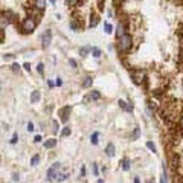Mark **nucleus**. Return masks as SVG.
<instances>
[{
  "instance_id": "obj_2",
  "label": "nucleus",
  "mask_w": 183,
  "mask_h": 183,
  "mask_svg": "<svg viewBox=\"0 0 183 183\" xmlns=\"http://www.w3.org/2000/svg\"><path fill=\"white\" fill-rule=\"evenodd\" d=\"M35 28H37V21L34 18L26 17L21 21V31H23V34H31V32H34Z\"/></svg>"
},
{
  "instance_id": "obj_15",
  "label": "nucleus",
  "mask_w": 183,
  "mask_h": 183,
  "mask_svg": "<svg viewBox=\"0 0 183 183\" xmlns=\"http://www.w3.org/2000/svg\"><path fill=\"white\" fill-rule=\"evenodd\" d=\"M67 177H69V172H58V176H56V180H58V182H64Z\"/></svg>"
},
{
  "instance_id": "obj_31",
  "label": "nucleus",
  "mask_w": 183,
  "mask_h": 183,
  "mask_svg": "<svg viewBox=\"0 0 183 183\" xmlns=\"http://www.w3.org/2000/svg\"><path fill=\"white\" fill-rule=\"evenodd\" d=\"M35 128H34V124L32 122H28V131H34Z\"/></svg>"
},
{
  "instance_id": "obj_43",
  "label": "nucleus",
  "mask_w": 183,
  "mask_h": 183,
  "mask_svg": "<svg viewBox=\"0 0 183 183\" xmlns=\"http://www.w3.org/2000/svg\"><path fill=\"white\" fill-rule=\"evenodd\" d=\"M47 86L52 89V87H54V81H52V79H49V81H47Z\"/></svg>"
},
{
  "instance_id": "obj_19",
  "label": "nucleus",
  "mask_w": 183,
  "mask_h": 183,
  "mask_svg": "<svg viewBox=\"0 0 183 183\" xmlns=\"http://www.w3.org/2000/svg\"><path fill=\"white\" fill-rule=\"evenodd\" d=\"M92 54H93L95 58H99V56H101V51H99L98 47H92Z\"/></svg>"
},
{
  "instance_id": "obj_41",
  "label": "nucleus",
  "mask_w": 183,
  "mask_h": 183,
  "mask_svg": "<svg viewBox=\"0 0 183 183\" xmlns=\"http://www.w3.org/2000/svg\"><path fill=\"white\" fill-rule=\"evenodd\" d=\"M93 174L98 176V166H96V165H93Z\"/></svg>"
},
{
  "instance_id": "obj_11",
  "label": "nucleus",
  "mask_w": 183,
  "mask_h": 183,
  "mask_svg": "<svg viewBox=\"0 0 183 183\" xmlns=\"http://www.w3.org/2000/svg\"><path fill=\"white\" fill-rule=\"evenodd\" d=\"M40 96H41V95H40V92H38V90H34L32 93H31V102H32V104L38 102V101H40Z\"/></svg>"
},
{
  "instance_id": "obj_21",
  "label": "nucleus",
  "mask_w": 183,
  "mask_h": 183,
  "mask_svg": "<svg viewBox=\"0 0 183 183\" xmlns=\"http://www.w3.org/2000/svg\"><path fill=\"white\" fill-rule=\"evenodd\" d=\"M89 98H90V99H99V98H101V95H99V92H90Z\"/></svg>"
},
{
  "instance_id": "obj_7",
  "label": "nucleus",
  "mask_w": 183,
  "mask_h": 183,
  "mask_svg": "<svg viewBox=\"0 0 183 183\" xmlns=\"http://www.w3.org/2000/svg\"><path fill=\"white\" fill-rule=\"evenodd\" d=\"M9 23H11V20L6 16V12H5V11L0 12V31H2V32H3V29H6V28L9 26Z\"/></svg>"
},
{
  "instance_id": "obj_39",
  "label": "nucleus",
  "mask_w": 183,
  "mask_h": 183,
  "mask_svg": "<svg viewBox=\"0 0 183 183\" xmlns=\"http://www.w3.org/2000/svg\"><path fill=\"white\" fill-rule=\"evenodd\" d=\"M34 142H37V144H38V142H41V136H40V134H37L35 137H34Z\"/></svg>"
},
{
  "instance_id": "obj_22",
  "label": "nucleus",
  "mask_w": 183,
  "mask_h": 183,
  "mask_svg": "<svg viewBox=\"0 0 183 183\" xmlns=\"http://www.w3.org/2000/svg\"><path fill=\"white\" fill-rule=\"evenodd\" d=\"M70 133H72V131H70V128L64 127V128H63V131H61V136H63V137H66V136H69Z\"/></svg>"
},
{
  "instance_id": "obj_20",
  "label": "nucleus",
  "mask_w": 183,
  "mask_h": 183,
  "mask_svg": "<svg viewBox=\"0 0 183 183\" xmlns=\"http://www.w3.org/2000/svg\"><path fill=\"white\" fill-rule=\"evenodd\" d=\"M92 83H93V79H92V78H86V81L83 83V87H84V89L90 87V86H92Z\"/></svg>"
},
{
  "instance_id": "obj_6",
  "label": "nucleus",
  "mask_w": 183,
  "mask_h": 183,
  "mask_svg": "<svg viewBox=\"0 0 183 183\" xmlns=\"http://www.w3.org/2000/svg\"><path fill=\"white\" fill-rule=\"evenodd\" d=\"M60 162H56V163H54V166L47 171V179L51 180V182H54L55 179H56V176H58V169H60Z\"/></svg>"
},
{
  "instance_id": "obj_29",
  "label": "nucleus",
  "mask_w": 183,
  "mask_h": 183,
  "mask_svg": "<svg viewBox=\"0 0 183 183\" xmlns=\"http://www.w3.org/2000/svg\"><path fill=\"white\" fill-rule=\"evenodd\" d=\"M16 56L14 55H11V54H8V55H3V60H6V61H11V60H14Z\"/></svg>"
},
{
  "instance_id": "obj_40",
  "label": "nucleus",
  "mask_w": 183,
  "mask_h": 183,
  "mask_svg": "<svg viewBox=\"0 0 183 183\" xmlns=\"http://www.w3.org/2000/svg\"><path fill=\"white\" fill-rule=\"evenodd\" d=\"M18 179H20V176H18L17 172H16V174H14V176H12V180H14V182H17Z\"/></svg>"
},
{
  "instance_id": "obj_5",
  "label": "nucleus",
  "mask_w": 183,
  "mask_h": 183,
  "mask_svg": "<svg viewBox=\"0 0 183 183\" xmlns=\"http://www.w3.org/2000/svg\"><path fill=\"white\" fill-rule=\"evenodd\" d=\"M51 43H52V32H51V31H46V32L41 35V46L46 49V47L51 46Z\"/></svg>"
},
{
  "instance_id": "obj_35",
  "label": "nucleus",
  "mask_w": 183,
  "mask_h": 183,
  "mask_svg": "<svg viewBox=\"0 0 183 183\" xmlns=\"http://www.w3.org/2000/svg\"><path fill=\"white\" fill-rule=\"evenodd\" d=\"M12 70H14V72H17V70H20V66H18L17 63H14V64H12Z\"/></svg>"
},
{
  "instance_id": "obj_16",
  "label": "nucleus",
  "mask_w": 183,
  "mask_h": 183,
  "mask_svg": "<svg viewBox=\"0 0 183 183\" xmlns=\"http://www.w3.org/2000/svg\"><path fill=\"white\" fill-rule=\"evenodd\" d=\"M70 28H72L73 31H81V29H83L81 23H76L75 20H72V21H70Z\"/></svg>"
},
{
  "instance_id": "obj_38",
  "label": "nucleus",
  "mask_w": 183,
  "mask_h": 183,
  "mask_svg": "<svg viewBox=\"0 0 183 183\" xmlns=\"http://www.w3.org/2000/svg\"><path fill=\"white\" fill-rule=\"evenodd\" d=\"M66 3H67V5H76L78 0H66Z\"/></svg>"
},
{
  "instance_id": "obj_45",
  "label": "nucleus",
  "mask_w": 183,
  "mask_h": 183,
  "mask_svg": "<svg viewBox=\"0 0 183 183\" xmlns=\"http://www.w3.org/2000/svg\"><path fill=\"white\" fill-rule=\"evenodd\" d=\"M180 35H183V25H182V28H180Z\"/></svg>"
},
{
  "instance_id": "obj_42",
  "label": "nucleus",
  "mask_w": 183,
  "mask_h": 183,
  "mask_svg": "<svg viewBox=\"0 0 183 183\" xmlns=\"http://www.w3.org/2000/svg\"><path fill=\"white\" fill-rule=\"evenodd\" d=\"M61 84H63V81H61V78H56V86H58V87H60V86H61Z\"/></svg>"
},
{
  "instance_id": "obj_24",
  "label": "nucleus",
  "mask_w": 183,
  "mask_h": 183,
  "mask_svg": "<svg viewBox=\"0 0 183 183\" xmlns=\"http://www.w3.org/2000/svg\"><path fill=\"white\" fill-rule=\"evenodd\" d=\"M38 162H40V156H38V154H35V156L31 159V165H32V166H35Z\"/></svg>"
},
{
  "instance_id": "obj_14",
  "label": "nucleus",
  "mask_w": 183,
  "mask_h": 183,
  "mask_svg": "<svg viewBox=\"0 0 183 183\" xmlns=\"http://www.w3.org/2000/svg\"><path fill=\"white\" fill-rule=\"evenodd\" d=\"M98 23H99V17H98V16H93V17L90 18L89 26H90V28H96V26H98Z\"/></svg>"
},
{
  "instance_id": "obj_46",
  "label": "nucleus",
  "mask_w": 183,
  "mask_h": 183,
  "mask_svg": "<svg viewBox=\"0 0 183 183\" xmlns=\"http://www.w3.org/2000/svg\"><path fill=\"white\" fill-rule=\"evenodd\" d=\"M114 2H116V3H122L124 0H114Z\"/></svg>"
},
{
  "instance_id": "obj_9",
  "label": "nucleus",
  "mask_w": 183,
  "mask_h": 183,
  "mask_svg": "<svg viewBox=\"0 0 183 183\" xmlns=\"http://www.w3.org/2000/svg\"><path fill=\"white\" fill-rule=\"evenodd\" d=\"M70 107H67V105H66V107H63V109L60 110V116H61V121H64V122H66V121H67V118H69V113H70Z\"/></svg>"
},
{
  "instance_id": "obj_10",
  "label": "nucleus",
  "mask_w": 183,
  "mask_h": 183,
  "mask_svg": "<svg viewBox=\"0 0 183 183\" xmlns=\"http://www.w3.org/2000/svg\"><path fill=\"white\" fill-rule=\"evenodd\" d=\"M32 3H34V8H37V9H41V11H44V6H46V0H32Z\"/></svg>"
},
{
  "instance_id": "obj_27",
  "label": "nucleus",
  "mask_w": 183,
  "mask_h": 183,
  "mask_svg": "<svg viewBox=\"0 0 183 183\" xmlns=\"http://www.w3.org/2000/svg\"><path fill=\"white\" fill-rule=\"evenodd\" d=\"M146 148H150L153 153H156V151H157V150H156V145H154L153 142H146Z\"/></svg>"
},
{
  "instance_id": "obj_17",
  "label": "nucleus",
  "mask_w": 183,
  "mask_h": 183,
  "mask_svg": "<svg viewBox=\"0 0 183 183\" xmlns=\"http://www.w3.org/2000/svg\"><path fill=\"white\" fill-rule=\"evenodd\" d=\"M130 166H131V160H130V159H124V160H122V169H124V171H128Z\"/></svg>"
},
{
  "instance_id": "obj_26",
  "label": "nucleus",
  "mask_w": 183,
  "mask_h": 183,
  "mask_svg": "<svg viewBox=\"0 0 183 183\" xmlns=\"http://www.w3.org/2000/svg\"><path fill=\"white\" fill-rule=\"evenodd\" d=\"M37 72L40 73V75H43V73H44V66H43V63H40V64L37 66Z\"/></svg>"
},
{
  "instance_id": "obj_12",
  "label": "nucleus",
  "mask_w": 183,
  "mask_h": 183,
  "mask_svg": "<svg viewBox=\"0 0 183 183\" xmlns=\"http://www.w3.org/2000/svg\"><path fill=\"white\" fill-rule=\"evenodd\" d=\"M114 153H116V151H114V145H113V144H109L107 148H105V154H107L109 157H113Z\"/></svg>"
},
{
  "instance_id": "obj_13",
  "label": "nucleus",
  "mask_w": 183,
  "mask_h": 183,
  "mask_svg": "<svg viewBox=\"0 0 183 183\" xmlns=\"http://www.w3.org/2000/svg\"><path fill=\"white\" fill-rule=\"evenodd\" d=\"M43 145H44V148H47V150H49V148H54V146L56 145V141H55V139H47Z\"/></svg>"
},
{
  "instance_id": "obj_48",
  "label": "nucleus",
  "mask_w": 183,
  "mask_h": 183,
  "mask_svg": "<svg viewBox=\"0 0 183 183\" xmlns=\"http://www.w3.org/2000/svg\"><path fill=\"white\" fill-rule=\"evenodd\" d=\"M49 2H51V3H52V5H55V0H49Z\"/></svg>"
},
{
  "instance_id": "obj_49",
  "label": "nucleus",
  "mask_w": 183,
  "mask_h": 183,
  "mask_svg": "<svg viewBox=\"0 0 183 183\" xmlns=\"http://www.w3.org/2000/svg\"><path fill=\"white\" fill-rule=\"evenodd\" d=\"M146 183H154V180H148V182Z\"/></svg>"
},
{
  "instance_id": "obj_3",
  "label": "nucleus",
  "mask_w": 183,
  "mask_h": 183,
  "mask_svg": "<svg viewBox=\"0 0 183 183\" xmlns=\"http://www.w3.org/2000/svg\"><path fill=\"white\" fill-rule=\"evenodd\" d=\"M130 75H131V79H133L136 84H144L146 73H145L144 69H134V70L130 72Z\"/></svg>"
},
{
  "instance_id": "obj_32",
  "label": "nucleus",
  "mask_w": 183,
  "mask_h": 183,
  "mask_svg": "<svg viewBox=\"0 0 183 183\" xmlns=\"http://www.w3.org/2000/svg\"><path fill=\"white\" fill-rule=\"evenodd\" d=\"M125 110H127V111H130V113L133 111V105H131V102H128L127 105H125Z\"/></svg>"
},
{
  "instance_id": "obj_30",
  "label": "nucleus",
  "mask_w": 183,
  "mask_h": 183,
  "mask_svg": "<svg viewBox=\"0 0 183 183\" xmlns=\"http://www.w3.org/2000/svg\"><path fill=\"white\" fill-rule=\"evenodd\" d=\"M118 104H119V107H121V109L125 110V105H127V102H124L122 99H119V101H118Z\"/></svg>"
},
{
  "instance_id": "obj_44",
  "label": "nucleus",
  "mask_w": 183,
  "mask_h": 183,
  "mask_svg": "<svg viewBox=\"0 0 183 183\" xmlns=\"http://www.w3.org/2000/svg\"><path fill=\"white\" fill-rule=\"evenodd\" d=\"M134 183H141V180H139V177H136V179H134Z\"/></svg>"
},
{
  "instance_id": "obj_4",
  "label": "nucleus",
  "mask_w": 183,
  "mask_h": 183,
  "mask_svg": "<svg viewBox=\"0 0 183 183\" xmlns=\"http://www.w3.org/2000/svg\"><path fill=\"white\" fill-rule=\"evenodd\" d=\"M26 12H28V17L34 18L37 23H38L41 18H43V14H44V11H41V9H37V8H31V9H28Z\"/></svg>"
},
{
  "instance_id": "obj_8",
  "label": "nucleus",
  "mask_w": 183,
  "mask_h": 183,
  "mask_svg": "<svg viewBox=\"0 0 183 183\" xmlns=\"http://www.w3.org/2000/svg\"><path fill=\"white\" fill-rule=\"evenodd\" d=\"M124 35H127V28H125V23L124 21H119L118 26H116V37L119 40L121 37H124Z\"/></svg>"
},
{
  "instance_id": "obj_28",
  "label": "nucleus",
  "mask_w": 183,
  "mask_h": 183,
  "mask_svg": "<svg viewBox=\"0 0 183 183\" xmlns=\"http://www.w3.org/2000/svg\"><path fill=\"white\" fill-rule=\"evenodd\" d=\"M104 28H105V32H107V34H111L113 28H111V25H110V23H104Z\"/></svg>"
},
{
  "instance_id": "obj_1",
  "label": "nucleus",
  "mask_w": 183,
  "mask_h": 183,
  "mask_svg": "<svg viewBox=\"0 0 183 183\" xmlns=\"http://www.w3.org/2000/svg\"><path fill=\"white\" fill-rule=\"evenodd\" d=\"M131 46H133V38L128 35V34L121 37L118 40V49H119V52H128V51H131Z\"/></svg>"
},
{
  "instance_id": "obj_33",
  "label": "nucleus",
  "mask_w": 183,
  "mask_h": 183,
  "mask_svg": "<svg viewBox=\"0 0 183 183\" xmlns=\"http://www.w3.org/2000/svg\"><path fill=\"white\" fill-rule=\"evenodd\" d=\"M58 130H60V125H58V122H56V121H54V131H55V133H58Z\"/></svg>"
},
{
  "instance_id": "obj_47",
  "label": "nucleus",
  "mask_w": 183,
  "mask_h": 183,
  "mask_svg": "<svg viewBox=\"0 0 183 183\" xmlns=\"http://www.w3.org/2000/svg\"><path fill=\"white\" fill-rule=\"evenodd\" d=\"M180 122H182V130H183V114H182V119H180Z\"/></svg>"
},
{
  "instance_id": "obj_34",
  "label": "nucleus",
  "mask_w": 183,
  "mask_h": 183,
  "mask_svg": "<svg viewBox=\"0 0 183 183\" xmlns=\"http://www.w3.org/2000/svg\"><path fill=\"white\" fill-rule=\"evenodd\" d=\"M17 139H18V136H17V133L12 136V139H11V144H17Z\"/></svg>"
},
{
  "instance_id": "obj_37",
  "label": "nucleus",
  "mask_w": 183,
  "mask_h": 183,
  "mask_svg": "<svg viewBox=\"0 0 183 183\" xmlns=\"http://www.w3.org/2000/svg\"><path fill=\"white\" fill-rule=\"evenodd\" d=\"M69 64H70L72 67H76V61H75V60H72V58H69Z\"/></svg>"
},
{
  "instance_id": "obj_18",
  "label": "nucleus",
  "mask_w": 183,
  "mask_h": 183,
  "mask_svg": "<svg viewBox=\"0 0 183 183\" xmlns=\"http://www.w3.org/2000/svg\"><path fill=\"white\" fill-rule=\"evenodd\" d=\"M139 136H141V128H136V130L133 131V134H130V139L134 141V139H137Z\"/></svg>"
},
{
  "instance_id": "obj_23",
  "label": "nucleus",
  "mask_w": 183,
  "mask_h": 183,
  "mask_svg": "<svg viewBox=\"0 0 183 183\" xmlns=\"http://www.w3.org/2000/svg\"><path fill=\"white\" fill-rule=\"evenodd\" d=\"M89 47H79V54H81V56H87V54H89Z\"/></svg>"
},
{
  "instance_id": "obj_25",
  "label": "nucleus",
  "mask_w": 183,
  "mask_h": 183,
  "mask_svg": "<svg viewBox=\"0 0 183 183\" xmlns=\"http://www.w3.org/2000/svg\"><path fill=\"white\" fill-rule=\"evenodd\" d=\"M98 136H99V134H98V133H93V134H92V144H93V145H96V144H98Z\"/></svg>"
},
{
  "instance_id": "obj_36",
  "label": "nucleus",
  "mask_w": 183,
  "mask_h": 183,
  "mask_svg": "<svg viewBox=\"0 0 183 183\" xmlns=\"http://www.w3.org/2000/svg\"><path fill=\"white\" fill-rule=\"evenodd\" d=\"M23 67H25L28 72H31V64H29V63H25V64H23Z\"/></svg>"
}]
</instances>
